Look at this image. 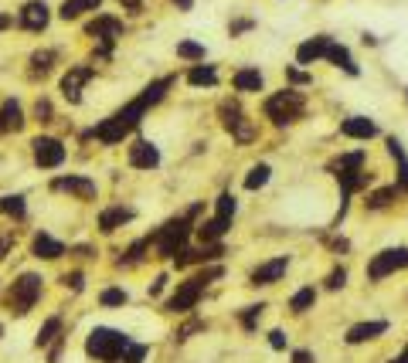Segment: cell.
I'll list each match as a JSON object with an SVG mask.
<instances>
[{
    "label": "cell",
    "instance_id": "obj_17",
    "mask_svg": "<svg viewBox=\"0 0 408 363\" xmlns=\"http://www.w3.org/2000/svg\"><path fill=\"white\" fill-rule=\"evenodd\" d=\"M286 258H272V262H266V265H259L255 272H252V285H272V282H279L286 275Z\"/></svg>",
    "mask_w": 408,
    "mask_h": 363
},
{
    "label": "cell",
    "instance_id": "obj_45",
    "mask_svg": "<svg viewBox=\"0 0 408 363\" xmlns=\"http://www.w3.org/2000/svg\"><path fill=\"white\" fill-rule=\"evenodd\" d=\"M10 244H14V235H10V231H3V235H0V258L10 251Z\"/></svg>",
    "mask_w": 408,
    "mask_h": 363
},
{
    "label": "cell",
    "instance_id": "obj_51",
    "mask_svg": "<svg viewBox=\"0 0 408 363\" xmlns=\"http://www.w3.org/2000/svg\"><path fill=\"white\" fill-rule=\"evenodd\" d=\"M122 7H129V10H136V7H140V0H120Z\"/></svg>",
    "mask_w": 408,
    "mask_h": 363
},
{
    "label": "cell",
    "instance_id": "obj_21",
    "mask_svg": "<svg viewBox=\"0 0 408 363\" xmlns=\"http://www.w3.org/2000/svg\"><path fill=\"white\" fill-rule=\"evenodd\" d=\"M126 221H133V210H129V207H109V210H102V217H99V228L109 235V231L122 228Z\"/></svg>",
    "mask_w": 408,
    "mask_h": 363
},
{
    "label": "cell",
    "instance_id": "obj_1",
    "mask_svg": "<svg viewBox=\"0 0 408 363\" xmlns=\"http://www.w3.org/2000/svg\"><path fill=\"white\" fill-rule=\"evenodd\" d=\"M174 85V79H160L154 81V85H147L143 88V95L140 99H133L126 109H120L116 116H109L106 122H99L95 129H92V136L99 139V143H122V136L126 133H133L136 126H140V119H143V112L150 109V106H157L163 99V92Z\"/></svg>",
    "mask_w": 408,
    "mask_h": 363
},
{
    "label": "cell",
    "instance_id": "obj_3",
    "mask_svg": "<svg viewBox=\"0 0 408 363\" xmlns=\"http://www.w3.org/2000/svg\"><path fill=\"white\" fill-rule=\"evenodd\" d=\"M303 109H306V99H303L296 88H283V92H276V95L266 99V116L276 122V126L296 122L303 116Z\"/></svg>",
    "mask_w": 408,
    "mask_h": 363
},
{
    "label": "cell",
    "instance_id": "obj_19",
    "mask_svg": "<svg viewBox=\"0 0 408 363\" xmlns=\"http://www.w3.org/2000/svg\"><path fill=\"white\" fill-rule=\"evenodd\" d=\"M31 251H35V258L55 262V258H62V255H65V244L55 242L51 235H38V238H35V244H31Z\"/></svg>",
    "mask_w": 408,
    "mask_h": 363
},
{
    "label": "cell",
    "instance_id": "obj_20",
    "mask_svg": "<svg viewBox=\"0 0 408 363\" xmlns=\"http://www.w3.org/2000/svg\"><path fill=\"white\" fill-rule=\"evenodd\" d=\"M21 126H24V112H21V106H17L14 99H7V102L0 106V136L10 133V129H21Z\"/></svg>",
    "mask_w": 408,
    "mask_h": 363
},
{
    "label": "cell",
    "instance_id": "obj_31",
    "mask_svg": "<svg viewBox=\"0 0 408 363\" xmlns=\"http://www.w3.org/2000/svg\"><path fill=\"white\" fill-rule=\"evenodd\" d=\"M313 302H317V292H313V288H299V292L293 295L289 309H293V313H306V309H310Z\"/></svg>",
    "mask_w": 408,
    "mask_h": 363
},
{
    "label": "cell",
    "instance_id": "obj_39",
    "mask_svg": "<svg viewBox=\"0 0 408 363\" xmlns=\"http://www.w3.org/2000/svg\"><path fill=\"white\" fill-rule=\"evenodd\" d=\"M262 309H266V306H248V309H245V313H242V326H245V329H255L259 316H262Z\"/></svg>",
    "mask_w": 408,
    "mask_h": 363
},
{
    "label": "cell",
    "instance_id": "obj_43",
    "mask_svg": "<svg viewBox=\"0 0 408 363\" xmlns=\"http://www.w3.org/2000/svg\"><path fill=\"white\" fill-rule=\"evenodd\" d=\"M35 116H38L41 122H48V119H51V102H44V99H41L38 106H35Z\"/></svg>",
    "mask_w": 408,
    "mask_h": 363
},
{
    "label": "cell",
    "instance_id": "obj_4",
    "mask_svg": "<svg viewBox=\"0 0 408 363\" xmlns=\"http://www.w3.org/2000/svg\"><path fill=\"white\" fill-rule=\"evenodd\" d=\"M38 295H41V279L28 272V275H21L17 282L10 285V292H7V309H10L14 316H28V313L35 309Z\"/></svg>",
    "mask_w": 408,
    "mask_h": 363
},
{
    "label": "cell",
    "instance_id": "obj_8",
    "mask_svg": "<svg viewBox=\"0 0 408 363\" xmlns=\"http://www.w3.org/2000/svg\"><path fill=\"white\" fill-rule=\"evenodd\" d=\"M85 35L95 41H102V51H99V58H106L109 55V48H113V41L122 38V24L116 17H95L89 28H85Z\"/></svg>",
    "mask_w": 408,
    "mask_h": 363
},
{
    "label": "cell",
    "instance_id": "obj_52",
    "mask_svg": "<svg viewBox=\"0 0 408 363\" xmlns=\"http://www.w3.org/2000/svg\"><path fill=\"white\" fill-rule=\"evenodd\" d=\"M391 363H408V350H405V353H402V357H395V360H391Z\"/></svg>",
    "mask_w": 408,
    "mask_h": 363
},
{
    "label": "cell",
    "instance_id": "obj_9",
    "mask_svg": "<svg viewBox=\"0 0 408 363\" xmlns=\"http://www.w3.org/2000/svg\"><path fill=\"white\" fill-rule=\"evenodd\" d=\"M221 119H225V129H228L239 143H252V139H255V126L239 112V106H228V102H225V106H221Z\"/></svg>",
    "mask_w": 408,
    "mask_h": 363
},
{
    "label": "cell",
    "instance_id": "obj_38",
    "mask_svg": "<svg viewBox=\"0 0 408 363\" xmlns=\"http://www.w3.org/2000/svg\"><path fill=\"white\" fill-rule=\"evenodd\" d=\"M143 357H147V346H143V343H129V346H126V360L122 363H143Z\"/></svg>",
    "mask_w": 408,
    "mask_h": 363
},
{
    "label": "cell",
    "instance_id": "obj_13",
    "mask_svg": "<svg viewBox=\"0 0 408 363\" xmlns=\"http://www.w3.org/2000/svg\"><path fill=\"white\" fill-rule=\"evenodd\" d=\"M157 163H160V153H157L154 143L140 139V143L129 146V166H136V170H154Z\"/></svg>",
    "mask_w": 408,
    "mask_h": 363
},
{
    "label": "cell",
    "instance_id": "obj_24",
    "mask_svg": "<svg viewBox=\"0 0 408 363\" xmlns=\"http://www.w3.org/2000/svg\"><path fill=\"white\" fill-rule=\"evenodd\" d=\"M235 88H239V92H259V88H262V72H255V68L235 72Z\"/></svg>",
    "mask_w": 408,
    "mask_h": 363
},
{
    "label": "cell",
    "instance_id": "obj_33",
    "mask_svg": "<svg viewBox=\"0 0 408 363\" xmlns=\"http://www.w3.org/2000/svg\"><path fill=\"white\" fill-rule=\"evenodd\" d=\"M0 210H3V214H14V217H24V197H21V194L0 197Z\"/></svg>",
    "mask_w": 408,
    "mask_h": 363
},
{
    "label": "cell",
    "instance_id": "obj_30",
    "mask_svg": "<svg viewBox=\"0 0 408 363\" xmlns=\"http://www.w3.org/2000/svg\"><path fill=\"white\" fill-rule=\"evenodd\" d=\"M58 333H62V320H58V316H51V320H48V323L38 329V346L55 343V340H58Z\"/></svg>",
    "mask_w": 408,
    "mask_h": 363
},
{
    "label": "cell",
    "instance_id": "obj_36",
    "mask_svg": "<svg viewBox=\"0 0 408 363\" xmlns=\"http://www.w3.org/2000/svg\"><path fill=\"white\" fill-rule=\"evenodd\" d=\"M214 217H225V221L235 217V197H232V194H221V197H218V214H214Z\"/></svg>",
    "mask_w": 408,
    "mask_h": 363
},
{
    "label": "cell",
    "instance_id": "obj_7",
    "mask_svg": "<svg viewBox=\"0 0 408 363\" xmlns=\"http://www.w3.org/2000/svg\"><path fill=\"white\" fill-rule=\"evenodd\" d=\"M201 292H204V282L194 275V279H187V282L180 285L170 299H167V309L170 313H191L194 306H198V299H201Z\"/></svg>",
    "mask_w": 408,
    "mask_h": 363
},
{
    "label": "cell",
    "instance_id": "obj_35",
    "mask_svg": "<svg viewBox=\"0 0 408 363\" xmlns=\"http://www.w3.org/2000/svg\"><path fill=\"white\" fill-rule=\"evenodd\" d=\"M177 55L198 61V58H204V44H198V41H180V44H177Z\"/></svg>",
    "mask_w": 408,
    "mask_h": 363
},
{
    "label": "cell",
    "instance_id": "obj_49",
    "mask_svg": "<svg viewBox=\"0 0 408 363\" xmlns=\"http://www.w3.org/2000/svg\"><path fill=\"white\" fill-rule=\"evenodd\" d=\"M174 3H177L180 10H191V7H194V0H174Z\"/></svg>",
    "mask_w": 408,
    "mask_h": 363
},
{
    "label": "cell",
    "instance_id": "obj_40",
    "mask_svg": "<svg viewBox=\"0 0 408 363\" xmlns=\"http://www.w3.org/2000/svg\"><path fill=\"white\" fill-rule=\"evenodd\" d=\"M147 244H150V242H136V244H133V248L126 251V258H122V265H136V262L143 258V248H147Z\"/></svg>",
    "mask_w": 408,
    "mask_h": 363
},
{
    "label": "cell",
    "instance_id": "obj_2",
    "mask_svg": "<svg viewBox=\"0 0 408 363\" xmlns=\"http://www.w3.org/2000/svg\"><path fill=\"white\" fill-rule=\"evenodd\" d=\"M126 346H129V336L120 333V329H92L89 333V340H85V350H89V357H95V360H120L122 353H126Z\"/></svg>",
    "mask_w": 408,
    "mask_h": 363
},
{
    "label": "cell",
    "instance_id": "obj_11",
    "mask_svg": "<svg viewBox=\"0 0 408 363\" xmlns=\"http://www.w3.org/2000/svg\"><path fill=\"white\" fill-rule=\"evenodd\" d=\"M17 21H21V28H28V31H44V28H48V21H51L48 3H44V0H31V3H24Z\"/></svg>",
    "mask_w": 408,
    "mask_h": 363
},
{
    "label": "cell",
    "instance_id": "obj_41",
    "mask_svg": "<svg viewBox=\"0 0 408 363\" xmlns=\"http://www.w3.org/2000/svg\"><path fill=\"white\" fill-rule=\"evenodd\" d=\"M344 282H347V272H344V268H333V272L326 275V288H344Z\"/></svg>",
    "mask_w": 408,
    "mask_h": 363
},
{
    "label": "cell",
    "instance_id": "obj_50",
    "mask_svg": "<svg viewBox=\"0 0 408 363\" xmlns=\"http://www.w3.org/2000/svg\"><path fill=\"white\" fill-rule=\"evenodd\" d=\"M7 28H10V17H7V14H0V31H7Z\"/></svg>",
    "mask_w": 408,
    "mask_h": 363
},
{
    "label": "cell",
    "instance_id": "obj_32",
    "mask_svg": "<svg viewBox=\"0 0 408 363\" xmlns=\"http://www.w3.org/2000/svg\"><path fill=\"white\" fill-rule=\"evenodd\" d=\"M395 194H398V187H384V190H374V194L367 197V210H381V207H388Z\"/></svg>",
    "mask_w": 408,
    "mask_h": 363
},
{
    "label": "cell",
    "instance_id": "obj_22",
    "mask_svg": "<svg viewBox=\"0 0 408 363\" xmlns=\"http://www.w3.org/2000/svg\"><path fill=\"white\" fill-rule=\"evenodd\" d=\"M324 58H330L333 65H340V68H344L347 75H358V65L351 61V51H347L344 44H333V41H330V48H326Z\"/></svg>",
    "mask_w": 408,
    "mask_h": 363
},
{
    "label": "cell",
    "instance_id": "obj_14",
    "mask_svg": "<svg viewBox=\"0 0 408 363\" xmlns=\"http://www.w3.org/2000/svg\"><path fill=\"white\" fill-rule=\"evenodd\" d=\"M326 48H330V38H326V35H317V38L303 41V44L296 48V61H299V65H313V61H320L326 55Z\"/></svg>",
    "mask_w": 408,
    "mask_h": 363
},
{
    "label": "cell",
    "instance_id": "obj_37",
    "mask_svg": "<svg viewBox=\"0 0 408 363\" xmlns=\"http://www.w3.org/2000/svg\"><path fill=\"white\" fill-rule=\"evenodd\" d=\"M99 302H102V306H126V292H122V288H106V292L99 295Z\"/></svg>",
    "mask_w": 408,
    "mask_h": 363
},
{
    "label": "cell",
    "instance_id": "obj_26",
    "mask_svg": "<svg viewBox=\"0 0 408 363\" xmlns=\"http://www.w3.org/2000/svg\"><path fill=\"white\" fill-rule=\"evenodd\" d=\"M55 58H58V55H55L51 48H48V51H35V55H31V75H48L51 65H55Z\"/></svg>",
    "mask_w": 408,
    "mask_h": 363
},
{
    "label": "cell",
    "instance_id": "obj_6",
    "mask_svg": "<svg viewBox=\"0 0 408 363\" xmlns=\"http://www.w3.org/2000/svg\"><path fill=\"white\" fill-rule=\"evenodd\" d=\"M398 268H408V248H388V251H381V255L371 258L367 279L381 282L384 275H391V272H398Z\"/></svg>",
    "mask_w": 408,
    "mask_h": 363
},
{
    "label": "cell",
    "instance_id": "obj_48",
    "mask_svg": "<svg viewBox=\"0 0 408 363\" xmlns=\"http://www.w3.org/2000/svg\"><path fill=\"white\" fill-rule=\"evenodd\" d=\"M163 285H167V275H160L157 282L150 285V295H160V292H163Z\"/></svg>",
    "mask_w": 408,
    "mask_h": 363
},
{
    "label": "cell",
    "instance_id": "obj_18",
    "mask_svg": "<svg viewBox=\"0 0 408 363\" xmlns=\"http://www.w3.org/2000/svg\"><path fill=\"white\" fill-rule=\"evenodd\" d=\"M340 133H344L347 139H371V136L378 133V126L371 119H364V116H354V119H344Z\"/></svg>",
    "mask_w": 408,
    "mask_h": 363
},
{
    "label": "cell",
    "instance_id": "obj_47",
    "mask_svg": "<svg viewBox=\"0 0 408 363\" xmlns=\"http://www.w3.org/2000/svg\"><path fill=\"white\" fill-rule=\"evenodd\" d=\"M293 363H313V353H310V350H296V353H293Z\"/></svg>",
    "mask_w": 408,
    "mask_h": 363
},
{
    "label": "cell",
    "instance_id": "obj_23",
    "mask_svg": "<svg viewBox=\"0 0 408 363\" xmlns=\"http://www.w3.org/2000/svg\"><path fill=\"white\" fill-rule=\"evenodd\" d=\"M228 224H232V221H225V217H211L207 224H201V228H198V235H201V242L214 244L221 235H225V231H228Z\"/></svg>",
    "mask_w": 408,
    "mask_h": 363
},
{
    "label": "cell",
    "instance_id": "obj_34",
    "mask_svg": "<svg viewBox=\"0 0 408 363\" xmlns=\"http://www.w3.org/2000/svg\"><path fill=\"white\" fill-rule=\"evenodd\" d=\"M354 166H364V153L358 150V153H347V157H340V160L330 163V170L337 173V170H354Z\"/></svg>",
    "mask_w": 408,
    "mask_h": 363
},
{
    "label": "cell",
    "instance_id": "obj_25",
    "mask_svg": "<svg viewBox=\"0 0 408 363\" xmlns=\"http://www.w3.org/2000/svg\"><path fill=\"white\" fill-rule=\"evenodd\" d=\"M99 3H102V0H65V3H62V17H65V21H75L85 10H95Z\"/></svg>",
    "mask_w": 408,
    "mask_h": 363
},
{
    "label": "cell",
    "instance_id": "obj_27",
    "mask_svg": "<svg viewBox=\"0 0 408 363\" xmlns=\"http://www.w3.org/2000/svg\"><path fill=\"white\" fill-rule=\"evenodd\" d=\"M388 153L398 160V177H402V187H408V160H405V150H402V143L391 136L388 139Z\"/></svg>",
    "mask_w": 408,
    "mask_h": 363
},
{
    "label": "cell",
    "instance_id": "obj_10",
    "mask_svg": "<svg viewBox=\"0 0 408 363\" xmlns=\"http://www.w3.org/2000/svg\"><path fill=\"white\" fill-rule=\"evenodd\" d=\"M35 160H38V166H62V160H65V146L58 143V139H51V136H38L35 143Z\"/></svg>",
    "mask_w": 408,
    "mask_h": 363
},
{
    "label": "cell",
    "instance_id": "obj_5",
    "mask_svg": "<svg viewBox=\"0 0 408 363\" xmlns=\"http://www.w3.org/2000/svg\"><path fill=\"white\" fill-rule=\"evenodd\" d=\"M187 235H191V217H177V221H167L160 231L154 235V244H157V251L163 258H174V255L184 251Z\"/></svg>",
    "mask_w": 408,
    "mask_h": 363
},
{
    "label": "cell",
    "instance_id": "obj_46",
    "mask_svg": "<svg viewBox=\"0 0 408 363\" xmlns=\"http://www.w3.org/2000/svg\"><path fill=\"white\" fill-rule=\"evenodd\" d=\"M62 282H65V285H72V288L79 292V288H82V282H85V279H82V272H72V275H65Z\"/></svg>",
    "mask_w": 408,
    "mask_h": 363
},
{
    "label": "cell",
    "instance_id": "obj_16",
    "mask_svg": "<svg viewBox=\"0 0 408 363\" xmlns=\"http://www.w3.org/2000/svg\"><path fill=\"white\" fill-rule=\"evenodd\" d=\"M384 329H388V323H384V320H371V323H358V326H351L344 340H347L351 346H358V343H367V340L381 336Z\"/></svg>",
    "mask_w": 408,
    "mask_h": 363
},
{
    "label": "cell",
    "instance_id": "obj_53",
    "mask_svg": "<svg viewBox=\"0 0 408 363\" xmlns=\"http://www.w3.org/2000/svg\"><path fill=\"white\" fill-rule=\"evenodd\" d=\"M0 336H3V326H0Z\"/></svg>",
    "mask_w": 408,
    "mask_h": 363
},
{
    "label": "cell",
    "instance_id": "obj_28",
    "mask_svg": "<svg viewBox=\"0 0 408 363\" xmlns=\"http://www.w3.org/2000/svg\"><path fill=\"white\" fill-rule=\"evenodd\" d=\"M187 81H191V85H214V81H218V72H214V65H198V68H191V72H187Z\"/></svg>",
    "mask_w": 408,
    "mask_h": 363
},
{
    "label": "cell",
    "instance_id": "obj_12",
    "mask_svg": "<svg viewBox=\"0 0 408 363\" xmlns=\"http://www.w3.org/2000/svg\"><path fill=\"white\" fill-rule=\"evenodd\" d=\"M95 72H92V65H79V68H68V75L62 79V92H65V99L68 102H79L82 99V85L92 79Z\"/></svg>",
    "mask_w": 408,
    "mask_h": 363
},
{
    "label": "cell",
    "instance_id": "obj_29",
    "mask_svg": "<svg viewBox=\"0 0 408 363\" xmlns=\"http://www.w3.org/2000/svg\"><path fill=\"white\" fill-rule=\"evenodd\" d=\"M269 173H272V170H269L266 163H259V166H252V170H248V177H245V187H248V190H259V187H266V180H269Z\"/></svg>",
    "mask_w": 408,
    "mask_h": 363
},
{
    "label": "cell",
    "instance_id": "obj_42",
    "mask_svg": "<svg viewBox=\"0 0 408 363\" xmlns=\"http://www.w3.org/2000/svg\"><path fill=\"white\" fill-rule=\"evenodd\" d=\"M269 346H272V350H283V346H286V333H283V329H272V333H269Z\"/></svg>",
    "mask_w": 408,
    "mask_h": 363
},
{
    "label": "cell",
    "instance_id": "obj_44",
    "mask_svg": "<svg viewBox=\"0 0 408 363\" xmlns=\"http://www.w3.org/2000/svg\"><path fill=\"white\" fill-rule=\"evenodd\" d=\"M286 79L296 81V85H303V81H310V75H303L299 68H286Z\"/></svg>",
    "mask_w": 408,
    "mask_h": 363
},
{
    "label": "cell",
    "instance_id": "obj_15",
    "mask_svg": "<svg viewBox=\"0 0 408 363\" xmlns=\"http://www.w3.org/2000/svg\"><path fill=\"white\" fill-rule=\"evenodd\" d=\"M51 187H55V190H68V194H75L82 201H92V197H95V184L85 180V177H58Z\"/></svg>",
    "mask_w": 408,
    "mask_h": 363
}]
</instances>
